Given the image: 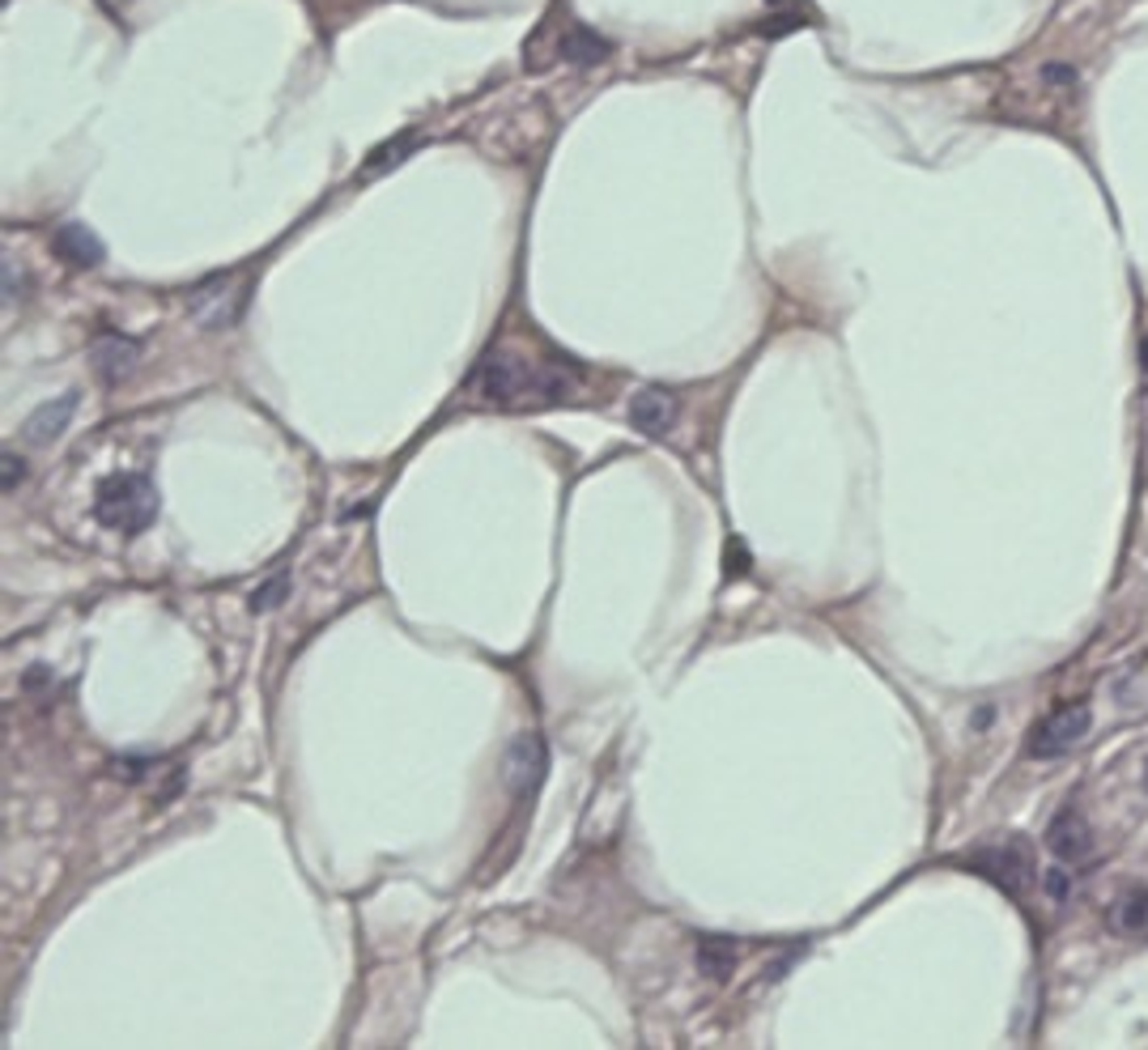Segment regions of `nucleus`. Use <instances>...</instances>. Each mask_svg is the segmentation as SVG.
Instances as JSON below:
<instances>
[{"mask_svg":"<svg viewBox=\"0 0 1148 1050\" xmlns=\"http://www.w3.org/2000/svg\"><path fill=\"white\" fill-rule=\"evenodd\" d=\"M281 587H285L281 579H277V583H269V587H260V592L251 595V608H255V613H260V608H273V604H277V595H281Z\"/></svg>","mask_w":1148,"mask_h":1050,"instance_id":"16","label":"nucleus"},{"mask_svg":"<svg viewBox=\"0 0 1148 1050\" xmlns=\"http://www.w3.org/2000/svg\"><path fill=\"white\" fill-rule=\"evenodd\" d=\"M749 574V558L745 549H728V579H745Z\"/></svg>","mask_w":1148,"mask_h":1050,"instance_id":"18","label":"nucleus"},{"mask_svg":"<svg viewBox=\"0 0 1148 1050\" xmlns=\"http://www.w3.org/2000/svg\"><path fill=\"white\" fill-rule=\"evenodd\" d=\"M137 341H128V336H120V332H103L99 341H94V366H99V375H103L106 384H115V379H124L133 366H137Z\"/></svg>","mask_w":1148,"mask_h":1050,"instance_id":"11","label":"nucleus"},{"mask_svg":"<svg viewBox=\"0 0 1148 1050\" xmlns=\"http://www.w3.org/2000/svg\"><path fill=\"white\" fill-rule=\"evenodd\" d=\"M56 251L69 260V264H77V269H94V264H103V239L90 230V226H81V221H69V226H60L56 230Z\"/></svg>","mask_w":1148,"mask_h":1050,"instance_id":"10","label":"nucleus"},{"mask_svg":"<svg viewBox=\"0 0 1148 1050\" xmlns=\"http://www.w3.org/2000/svg\"><path fill=\"white\" fill-rule=\"evenodd\" d=\"M629 421L651 434V438H663L672 425H677V400L660 391V387H643L634 400H629Z\"/></svg>","mask_w":1148,"mask_h":1050,"instance_id":"8","label":"nucleus"},{"mask_svg":"<svg viewBox=\"0 0 1148 1050\" xmlns=\"http://www.w3.org/2000/svg\"><path fill=\"white\" fill-rule=\"evenodd\" d=\"M94 515L103 527H115L124 536L145 532L158 515V490L137 472H115L94 493Z\"/></svg>","mask_w":1148,"mask_h":1050,"instance_id":"2","label":"nucleus"},{"mask_svg":"<svg viewBox=\"0 0 1148 1050\" xmlns=\"http://www.w3.org/2000/svg\"><path fill=\"white\" fill-rule=\"evenodd\" d=\"M187 307H192V316L201 319L205 328H230V323L239 319V311H243V289H239L235 281L213 277L192 289Z\"/></svg>","mask_w":1148,"mask_h":1050,"instance_id":"5","label":"nucleus"},{"mask_svg":"<svg viewBox=\"0 0 1148 1050\" xmlns=\"http://www.w3.org/2000/svg\"><path fill=\"white\" fill-rule=\"evenodd\" d=\"M1111 927L1118 936L1145 940L1148 936V884H1136L1127 893H1118V902L1111 906Z\"/></svg>","mask_w":1148,"mask_h":1050,"instance_id":"12","label":"nucleus"},{"mask_svg":"<svg viewBox=\"0 0 1148 1050\" xmlns=\"http://www.w3.org/2000/svg\"><path fill=\"white\" fill-rule=\"evenodd\" d=\"M409 149H413V145H409V140H391V149H383V153H375V158H371V171H379V167H387V162H391V158H396V162H400V158H405V153H409Z\"/></svg>","mask_w":1148,"mask_h":1050,"instance_id":"15","label":"nucleus"},{"mask_svg":"<svg viewBox=\"0 0 1148 1050\" xmlns=\"http://www.w3.org/2000/svg\"><path fill=\"white\" fill-rule=\"evenodd\" d=\"M18 472H26V468H22V459L4 456V490H13V486H18Z\"/></svg>","mask_w":1148,"mask_h":1050,"instance_id":"20","label":"nucleus"},{"mask_svg":"<svg viewBox=\"0 0 1148 1050\" xmlns=\"http://www.w3.org/2000/svg\"><path fill=\"white\" fill-rule=\"evenodd\" d=\"M1089 723H1093V715H1089V701H1068V706H1059L1055 715H1046L1043 723L1030 732V757H1043V762H1050V757H1064V753H1072L1080 740L1089 735Z\"/></svg>","mask_w":1148,"mask_h":1050,"instance_id":"4","label":"nucleus"},{"mask_svg":"<svg viewBox=\"0 0 1148 1050\" xmlns=\"http://www.w3.org/2000/svg\"><path fill=\"white\" fill-rule=\"evenodd\" d=\"M561 60H570V65H595V60H604L613 47L604 43V38L595 35V31H588V26H570L566 35H561Z\"/></svg>","mask_w":1148,"mask_h":1050,"instance_id":"13","label":"nucleus"},{"mask_svg":"<svg viewBox=\"0 0 1148 1050\" xmlns=\"http://www.w3.org/2000/svg\"><path fill=\"white\" fill-rule=\"evenodd\" d=\"M1046 893H1050V898H1064V893H1068V872H1064V868H1050V872H1046Z\"/></svg>","mask_w":1148,"mask_h":1050,"instance_id":"17","label":"nucleus"},{"mask_svg":"<svg viewBox=\"0 0 1148 1050\" xmlns=\"http://www.w3.org/2000/svg\"><path fill=\"white\" fill-rule=\"evenodd\" d=\"M1145 791H1148V762H1145Z\"/></svg>","mask_w":1148,"mask_h":1050,"instance_id":"21","label":"nucleus"},{"mask_svg":"<svg viewBox=\"0 0 1148 1050\" xmlns=\"http://www.w3.org/2000/svg\"><path fill=\"white\" fill-rule=\"evenodd\" d=\"M697 966H702V974H711V979H728L731 966H736V945L724 940V936H706V940L697 945Z\"/></svg>","mask_w":1148,"mask_h":1050,"instance_id":"14","label":"nucleus"},{"mask_svg":"<svg viewBox=\"0 0 1148 1050\" xmlns=\"http://www.w3.org/2000/svg\"><path fill=\"white\" fill-rule=\"evenodd\" d=\"M970 868H975L978 876H987V880H996V884L1009 889V893H1025V884L1038 872L1034 846L1021 838V834L978 846L975 855H970Z\"/></svg>","mask_w":1148,"mask_h":1050,"instance_id":"3","label":"nucleus"},{"mask_svg":"<svg viewBox=\"0 0 1148 1050\" xmlns=\"http://www.w3.org/2000/svg\"><path fill=\"white\" fill-rule=\"evenodd\" d=\"M77 413V391H69V396H60V400H47V404H38L35 413L26 418V438L35 443V447H43V443H52V438H60L65 430H69V418Z\"/></svg>","mask_w":1148,"mask_h":1050,"instance_id":"9","label":"nucleus"},{"mask_svg":"<svg viewBox=\"0 0 1148 1050\" xmlns=\"http://www.w3.org/2000/svg\"><path fill=\"white\" fill-rule=\"evenodd\" d=\"M473 384L481 396L498 400V404H523V400H566L575 387H579V370L566 362V357H554V362H523L515 353L498 350L486 353V362L477 366Z\"/></svg>","mask_w":1148,"mask_h":1050,"instance_id":"1","label":"nucleus"},{"mask_svg":"<svg viewBox=\"0 0 1148 1050\" xmlns=\"http://www.w3.org/2000/svg\"><path fill=\"white\" fill-rule=\"evenodd\" d=\"M1046 846L1064 859V864H1084L1093 855V834H1089V821L1080 817L1077 808H1064L1050 830H1046Z\"/></svg>","mask_w":1148,"mask_h":1050,"instance_id":"7","label":"nucleus"},{"mask_svg":"<svg viewBox=\"0 0 1148 1050\" xmlns=\"http://www.w3.org/2000/svg\"><path fill=\"white\" fill-rule=\"evenodd\" d=\"M502 771H507V783H511L515 791H532V787H541V778H545V771H549L545 740H541V735H515L511 749H507Z\"/></svg>","mask_w":1148,"mask_h":1050,"instance_id":"6","label":"nucleus"},{"mask_svg":"<svg viewBox=\"0 0 1148 1050\" xmlns=\"http://www.w3.org/2000/svg\"><path fill=\"white\" fill-rule=\"evenodd\" d=\"M1043 77H1046V81H1059V85H1072V81H1077V72L1064 69V65H1046Z\"/></svg>","mask_w":1148,"mask_h":1050,"instance_id":"19","label":"nucleus"}]
</instances>
